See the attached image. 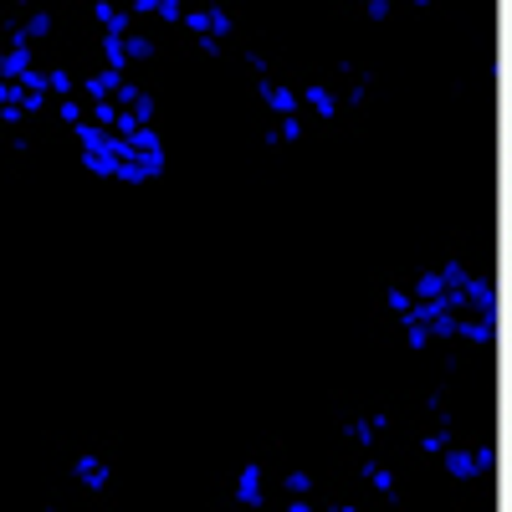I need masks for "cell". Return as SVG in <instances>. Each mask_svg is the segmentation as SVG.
Here are the masks:
<instances>
[{
    "instance_id": "1",
    "label": "cell",
    "mask_w": 512,
    "mask_h": 512,
    "mask_svg": "<svg viewBox=\"0 0 512 512\" xmlns=\"http://www.w3.org/2000/svg\"><path fill=\"white\" fill-rule=\"evenodd\" d=\"M487 466H492L487 451H482V456H472V451H451V456H446V472H451L456 482H472L477 472H487Z\"/></svg>"
},
{
    "instance_id": "2",
    "label": "cell",
    "mask_w": 512,
    "mask_h": 512,
    "mask_svg": "<svg viewBox=\"0 0 512 512\" xmlns=\"http://www.w3.org/2000/svg\"><path fill=\"white\" fill-rule=\"evenodd\" d=\"M241 502H262V466H246L241 472V492H236Z\"/></svg>"
},
{
    "instance_id": "3",
    "label": "cell",
    "mask_w": 512,
    "mask_h": 512,
    "mask_svg": "<svg viewBox=\"0 0 512 512\" xmlns=\"http://www.w3.org/2000/svg\"><path fill=\"white\" fill-rule=\"evenodd\" d=\"M466 287H472V297H477V308L492 318V308H497V297H492V287L487 282H466Z\"/></svg>"
},
{
    "instance_id": "4",
    "label": "cell",
    "mask_w": 512,
    "mask_h": 512,
    "mask_svg": "<svg viewBox=\"0 0 512 512\" xmlns=\"http://www.w3.org/2000/svg\"><path fill=\"white\" fill-rule=\"evenodd\" d=\"M292 103H297V98H292L287 88H272V108H282V113H292Z\"/></svg>"
},
{
    "instance_id": "5",
    "label": "cell",
    "mask_w": 512,
    "mask_h": 512,
    "mask_svg": "<svg viewBox=\"0 0 512 512\" xmlns=\"http://www.w3.org/2000/svg\"><path fill=\"white\" fill-rule=\"evenodd\" d=\"M308 98H313V108H318V113H333V98H328V93H323V88H313V93H308Z\"/></svg>"
},
{
    "instance_id": "6",
    "label": "cell",
    "mask_w": 512,
    "mask_h": 512,
    "mask_svg": "<svg viewBox=\"0 0 512 512\" xmlns=\"http://www.w3.org/2000/svg\"><path fill=\"white\" fill-rule=\"evenodd\" d=\"M507 241H512V231H507Z\"/></svg>"
}]
</instances>
